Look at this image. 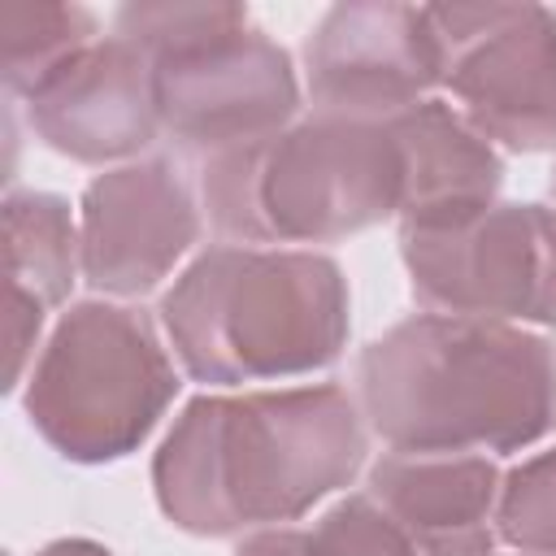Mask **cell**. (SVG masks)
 I'll return each instance as SVG.
<instances>
[{
  "label": "cell",
  "instance_id": "5",
  "mask_svg": "<svg viewBox=\"0 0 556 556\" xmlns=\"http://www.w3.org/2000/svg\"><path fill=\"white\" fill-rule=\"evenodd\" d=\"M113 35L152 61L161 135L204 161L287 130L300 109L287 48L239 4H126Z\"/></svg>",
  "mask_w": 556,
  "mask_h": 556
},
{
  "label": "cell",
  "instance_id": "16",
  "mask_svg": "<svg viewBox=\"0 0 556 556\" xmlns=\"http://www.w3.org/2000/svg\"><path fill=\"white\" fill-rule=\"evenodd\" d=\"M495 534L526 556H556V447L500 478Z\"/></svg>",
  "mask_w": 556,
  "mask_h": 556
},
{
  "label": "cell",
  "instance_id": "7",
  "mask_svg": "<svg viewBox=\"0 0 556 556\" xmlns=\"http://www.w3.org/2000/svg\"><path fill=\"white\" fill-rule=\"evenodd\" d=\"M439 83L460 117L513 152L556 148V13L543 4H421Z\"/></svg>",
  "mask_w": 556,
  "mask_h": 556
},
{
  "label": "cell",
  "instance_id": "17",
  "mask_svg": "<svg viewBox=\"0 0 556 556\" xmlns=\"http://www.w3.org/2000/svg\"><path fill=\"white\" fill-rule=\"evenodd\" d=\"M313 556H421L374 495H348L308 530Z\"/></svg>",
  "mask_w": 556,
  "mask_h": 556
},
{
  "label": "cell",
  "instance_id": "8",
  "mask_svg": "<svg viewBox=\"0 0 556 556\" xmlns=\"http://www.w3.org/2000/svg\"><path fill=\"white\" fill-rule=\"evenodd\" d=\"M413 295L434 313L556 326V213L491 204L447 230H400Z\"/></svg>",
  "mask_w": 556,
  "mask_h": 556
},
{
  "label": "cell",
  "instance_id": "11",
  "mask_svg": "<svg viewBox=\"0 0 556 556\" xmlns=\"http://www.w3.org/2000/svg\"><path fill=\"white\" fill-rule=\"evenodd\" d=\"M22 100L30 130L83 165L126 161L161 135L152 61L122 35L87 43Z\"/></svg>",
  "mask_w": 556,
  "mask_h": 556
},
{
  "label": "cell",
  "instance_id": "12",
  "mask_svg": "<svg viewBox=\"0 0 556 556\" xmlns=\"http://www.w3.org/2000/svg\"><path fill=\"white\" fill-rule=\"evenodd\" d=\"M369 495L421 556H491L500 469L486 456H382Z\"/></svg>",
  "mask_w": 556,
  "mask_h": 556
},
{
  "label": "cell",
  "instance_id": "4",
  "mask_svg": "<svg viewBox=\"0 0 556 556\" xmlns=\"http://www.w3.org/2000/svg\"><path fill=\"white\" fill-rule=\"evenodd\" d=\"M404 152L391 122L308 117L204 161L208 222L235 243H330L400 213Z\"/></svg>",
  "mask_w": 556,
  "mask_h": 556
},
{
  "label": "cell",
  "instance_id": "1",
  "mask_svg": "<svg viewBox=\"0 0 556 556\" xmlns=\"http://www.w3.org/2000/svg\"><path fill=\"white\" fill-rule=\"evenodd\" d=\"M365 465V417L343 387L195 395L152 456L161 513L200 539L295 521Z\"/></svg>",
  "mask_w": 556,
  "mask_h": 556
},
{
  "label": "cell",
  "instance_id": "19",
  "mask_svg": "<svg viewBox=\"0 0 556 556\" xmlns=\"http://www.w3.org/2000/svg\"><path fill=\"white\" fill-rule=\"evenodd\" d=\"M235 556H313L308 552V530H287V526H269L256 530L239 543Z\"/></svg>",
  "mask_w": 556,
  "mask_h": 556
},
{
  "label": "cell",
  "instance_id": "22",
  "mask_svg": "<svg viewBox=\"0 0 556 556\" xmlns=\"http://www.w3.org/2000/svg\"><path fill=\"white\" fill-rule=\"evenodd\" d=\"M521 556H526V552H521Z\"/></svg>",
  "mask_w": 556,
  "mask_h": 556
},
{
  "label": "cell",
  "instance_id": "21",
  "mask_svg": "<svg viewBox=\"0 0 556 556\" xmlns=\"http://www.w3.org/2000/svg\"><path fill=\"white\" fill-rule=\"evenodd\" d=\"M552 213H556V169H552Z\"/></svg>",
  "mask_w": 556,
  "mask_h": 556
},
{
  "label": "cell",
  "instance_id": "15",
  "mask_svg": "<svg viewBox=\"0 0 556 556\" xmlns=\"http://www.w3.org/2000/svg\"><path fill=\"white\" fill-rule=\"evenodd\" d=\"M87 43H96V17L78 4H4L0 74L9 96H26Z\"/></svg>",
  "mask_w": 556,
  "mask_h": 556
},
{
  "label": "cell",
  "instance_id": "6",
  "mask_svg": "<svg viewBox=\"0 0 556 556\" xmlns=\"http://www.w3.org/2000/svg\"><path fill=\"white\" fill-rule=\"evenodd\" d=\"M178 395V374L139 308L74 304L43 343L22 408L39 439L74 465L130 456Z\"/></svg>",
  "mask_w": 556,
  "mask_h": 556
},
{
  "label": "cell",
  "instance_id": "20",
  "mask_svg": "<svg viewBox=\"0 0 556 556\" xmlns=\"http://www.w3.org/2000/svg\"><path fill=\"white\" fill-rule=\"evenodd\" d=\"M35 556H113V552L104 543H96V539H56V543L39 547Z\"/></svg>",
  "mask_w": 556,
  "mask_h": 556
},
{
  "label": "cell",
  "instance_id": "9",
  "mask_svg": "<svg viewBox=\"0 0 556 556\" xmlns=\"http://www.w3.org/2000/svg\"><path fill=\"white\" fill-rule=\"evenodd\" d=\"M317 117L391 122L439 87V43L421 4L348 0L326 9L304 43Z\"/></svg>",
  "mask_w": 556,
  "mask_h": 556
},
{
  "label": "cell",
  "instance_id": "13",
  "mask_svg": "<svg viewBox=\"0 0 556 556\" xmlns=\"http://www.w3.org/2000/svg\"><path fill=\"white\" fill-rule=\"evenodd\" d=\"M404 152L400 226L404 230H447L495 204L504 182L500 152L443 100H421L391 117Z\"/></svg>",
  "mask_w": 556,
  "mask_h": 556
},
{
  "label": "cell",
  "instance_id": "10",
  "mask_svg": "<svg viewBox=\"0 0 556 556\" xmlns=\"http://www.w3.org/2000/svg\"><path fill=\"white\" fill-rule=\"evenodd\" d=\"M200 208L187 178L161 161H126L87 182L78 204L83 278L104 295H148L191 252Z\"/></svg>",
  "mask_w": 556,
  "mask_h": 556
},
{
  "label": "cell",
  "instance_id": "3",
  "mask_svg": "<svg viewBox=\"0 0 556 556\" xmlns=\"http://www.w3.org/2000/svg\"><path fill=\"white\" fill-rule=\"evenodd\" d=\"M161 326L195 382L300 378L348 343V278L304 248H204L161 295Z\"/></svg>",
  "mask_w": 556,
  "mask_h": 556
},
{
  "label": "cell",
  "instance_id": "2",
  "mask_svg": "<svg viewBox=\"0 0 556 556\" xmlns=\"http://www.w3.org/2000/svg\"><path fill=\"white\" fill-rule=\"evenodd\" d=\"M356 391L395 452H517L556 430V348L513 321L417 313L361 352Z\"/></svg>",
  "mask_w": 556,
  "mask_h": 556
},
{
  "label": "cell",
  "instance_id": "18",
  "mask_svg": "<svg viewBox=\"0 0 556 556\" xmlns=\"http://www.w3.org/2000/svg\"><path fill=\"white\" fill-rule=\"evenodd\" d=\"M39 330H43V304H35L30 295L9 291V387H17L22 365L35 348V339H39Z\"/></svg>",
  "mask_w": 556,
  "mask_h": 556
},
{
  "label": "cell",
  "instance_id": "14",
  "mask_svg": "<svg viewBox=\"0 0 556 556\" xmlns=\"http://www.w3.org/2000/svg\"><path fill=\"white\" fill-rule=\"evenodd\" d=\"M4 274L9 291L52 308L83 274L78 222L52 191H13L4 200Z\"/></svg>",
  "mask_w": 556,
  "mask_h": 556
}]
</instances>
